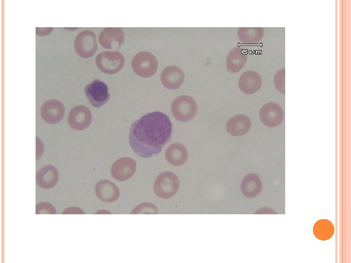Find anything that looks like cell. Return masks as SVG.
<instances>
[{"label": "cell", "instance_id": "6da1fadb", "mask_svg": "<svg viewBox=\"0 0 351 263\" xmlns=\"http://www.w3.org/2000/svg\"><path fill=\"white\" fill-rule=\"evenodd\" d=\"M169 117L160 112L148 113L134 121L130 129L129 144L134 152L143 158L158 154L172 137Z\"/></svg>", "mask_w": 351, "mask_h": 263}, {"label": "cell", "instance_id": "7a4b0ae2", "mask_svg": "<svg viewBox=\"0 0 351 263\" xmlns=\"http://www.w3.org/2000/svg\"><path fill=\"white\" fill-rule=\"evenodd\" d=\"M179 187V180L177 176L171 171L161 173L156 178L154 191L159 197L167 199L173 197Z\"/></svg>", "mask_w": 351, "mask_h": 263}, {"label": "cell", "instance_id": "3957f363", "mask_svg": "<svg viewBox=\"0 0 351 263\" xmlns=\"http://www.w3.org/2000/svg\"><path fill=\"white\" fill-rule=\"evenodd\" d=\"M197 105L191 96L186 95L177 97L171 105L172 113L178 121L186 122L192 119L197 112Z\"/></svg>", "mask_w": 351, "mask_h": 263}, {"label": "cell", "instance_id": "277c9868", "mask_svg": "<svg viewBox=\"0 0 351 263\" xmlns=\"http://www.w3.org/2000/svg\"><path fill=\"white\" fill-rule=\"evenodd\" d=\"M158 62L151 53L142 51L136 54L133 58L132 67L138 76L148 78L152 76L158 68Z\"/></svg>", "mask_w": 351, "mask_h": 263}, {"label": "cell", "instance_id": "5b68a950", "mask_svg": "<svg viewBox=\"0 0 351 263\" xmlns=\"http://www.w3.org/2000/svg\"><path fill=\"white\" fill-rule=\"evenodd\" d=\"M124 62L123 56L117 51L103 52L98 55L96 58L98 68L107 74H114L120 71Z\"/></svg>", "mask_w": 351, "mask_h": 263}, {"label": "cell", "instance_id": "8992f818", "mask_svg": "<svg viewBox=\"0 0 351 263\" xmlns=\"http://www.w3.org/2000/svg\"><path fill=\"white\" fill-rule=\"evenodd\" d=\"M98 47L95 34L90 30H84L78 34L74 41L76 53L84 58L92 56Z\"/></svg>", "mask_w": 351, "mask_h": 263}, {"label": "cell", "instance_id": "52a82bcc", "mask_svg": "<svg viewBox=\"0 0 351 263\" xmlns=\"http://www.w3.org/2000/svg\"><path fill=\"white\" fill-rule=\"evenodd\" d=\"M85 95L91 105L99 108L105 104L110 98L108 86L102 81L94 79L84 89Z\"/></svg>", "mask_w": 351, "mask_h": 263}, {"label": "cell", "instance_id": "ba28073f", "mask_svg": "<svg viewBox=\"0 0 351 263\" xmlns=\"http://www.w3.org/2000/svg\"><path fill=\"white\" fill-rule=\"evenodd\" d=\"M92 115L89 108L84 105H78L70 111L68 117L69 126L73 129L81 131L88 128L91 123Z\"/></svg>", "mask_w": 351, "mask_h": 263}, {"label": "cell", "instance_id": "9c48e42d", "mask_svg": "<svg viewBox=\"0 0 351 263\" xmlns=\"http://www.w3.org/2000/svg\"><path fill=\"white\" fill-rule=\"evenodd\" d=\"M136 169V163L135 160L130 157H122L113 163L111 173L116 180L125 181L134 175Z\"/></svg>", "mask_w": 351, "mask_h": 263}, {"label": "cell", "instance_id": "30bf717a", "mask_svg": "<svg viewBox=\"0 0 351 263\" xmlns=\"http://www.w3.org/2000/svg\"><path fill=\"white\" fill-rule=\"evenodd\" d=\"M284 115L281 107L273 102L264 104L259 111L261 122L269 127H275L279 125L283 119Z\"/></svg>", "mask_w": 351, "mask_h": 263}, {"label": "cell", "instance_id": "8fae6325", "mask_svg": "<svg viewBox=\"0 0 351 263\" xmlns=\"http://www.w3.org/2000/svg\"><path fill=\"white\" fill-rule=\"evenodd\" d=\"M98 40L104 48L117 50L124 43V32L121 28L107 27L100 32Z\"/></svg>", "mask_w": 351, "mask_h": 263}, {"label": "cell", "instance_id": "7c38bea8", "mask_svg": "<svg viewBox=\"0 0 351 263\" xmlns=\"http://www.w3.org/2000/svg\"><path fill=\"white\" fill-rule=\"evenodd\" d=\"M65 113L63 104L56 99L48 100L42 105L40 115L43 120L49 124H55L60 121Z\"/></svg>", "mask_w": 351, "mask_h": 263}, {"label": "cell", "instance_id": "4fadbf2b", "mask_svg": "<svg viewBox=\"0 0 351 263\" xmlns=\"http://www.w3.org/2000/svg\"><path fill=\"white\" fill-rule=\"evenodd\" d=\"M184 80V74L180 68L170 65L165 68L161 74V82L166 88L176 90L179 88Z\"/></svg>", "mask_w": 351, "mask_h": 263}, {"label": "cell", "instance_id": "5bb4252c", "mask_svg": "<svg viewBox=\"0 0 351 263\" xmlns=\"http://www.w3.org/2000/svg\"><path fill=\"white\" fill-rule=\"evenodd\" d=\"M58 172L57 168L48 164L40 168L36 173V182L39 186L44 189L54 187L58 180Z\"/></svg>", "mask_w": 351, "mask_h": 263}, {"label": "cell", "instance_id": "9a60e30c", "mask_svg": "<svg viewBox=\"0 0 351 263\" xmlns=\"http://www.w3.org/2000/svg\"><path fill=\"white\" fill-rule=\"evenodd\" d=\"M262 85L260 75L254 71L244 72L238 80V86L243 93L252 94L257 92Z\"/></svg>", "mask_w": 351, "mask_h": 263}, {"label": "cell", "instance_id": "2e32d148", "mask_svg": "<svg viewBox=\"0 0 351 263\" xmlns=\"http://www.w3.org/2000/svg\"><path fill=\"white\" fill-rule=\"evenodd\" d=\"M95 193L98 199L107 203L116 201L120 195L118 187L108 180H102L96 184Z\"/></svg>", "mask_w": 351, "mask_h": 263}, {"label": "cell", "instance_id": "e0dca14e", "mask_svg": "<svg viewBox=\"0 0 351 263\" xmlns=\"http://www.w3.org/2000/svg\"><path fill=\"white\" fill-rule=\"evenodd\" d=\"M227 132L233 136H241L247 133L251 127L250 118L244 114H238L230 119L226 124Z\"/></svg>", "mask_w": 351, "mask_h": 263}, {"label": "cell", "instance_id": "ac0fdd59", "mask_svg": "<svg viewBox=\"0 0 351 263\" xmlns=\"http://www.w3.org/2000/svg\"><path fill=\"white\" fill-rule=\"evenodd\" d=\"M188 153L186 147L181 143L171 144L165 151L167 161L175 166L183 165L187 161Z\"/></svg>", "mask_w": 351, "mask_h": 263}, {"label": "cell", "instance_id": "d6986e66", "mask_svg": "<svg viewBox=\"0 0 351 263\" xmlns=\"http://www.w3.org/2000/svg\"><path fill=\"white\" fill-rule=\"evenodd\" d=\"M247 58V54L242 48H233L228 53L226 58V68L231 73H236L242 69Z\"/></svg>", "mask_w": 351, "mask_h": 263}, {"label": "cell", "instance_id": "ffe728a7", "mask_svg": "<svg viewBox=\"0 0 351 263\" xmlns=\"http://www.w3.org/2000/svg\"><path fill=\"white\" fill-rule=\"evenodd\" d=\"M242 192L245 196L253 198L257 196L262 189V183L259 177L255 173L246 175L240 186Z\"/></svg>", "mask_w": 351, "mask_h": 263}, {"label": "cell", "instance_id": "44dd1931", "mask_svg": "<svg viewBox=\"0 0 351 263\" xmlns=\"http://www.w3.org/2000/svg\"><path fill=\"white\" fill-rule=\"evenodd\" d=\"M263 34L262 27H239L237 30L239 39L246 44H257L262 38Z\"/></svg>", "mask_w": 351, "mask_h": 263}, {"label": "cell", "instance_id": "7402d4cb", "mask_svg": "<svg viewBox=\"0 0 351 263\" xmlns=\"http://www.w3.org/2000/svg\"><path fill=\"white\" fill-rule=\"evenodd\" d=\"M313 232L316 238L322 241H326L332 238L334 232V227L329 220L321 219L315 223Z\"/></svg>", "mask_w": 351, "mask_h": 263}, {"label": "cell", "instance_id": "603a6c76", "mask_svg": "<svg viewBox=\"0 0 351 263\" xmlns=\"http://www.w3.org/2000/svg\"><path fill=\"white\" fill-rule=\"evenodd\" d=\"M156 207L150 203H142L135 207L131 214H156Z\"/></svg>", "mask_w": 351, "mask_h": 263}, {"label": "cell", "instance_id": "cb8c5ba5", "mask_svg": "<svg viewBox=\"0 0 351 263\" xmlns=\"http://www.w3.org/2000/svg\"><path fill=\"white\" fill-rule=\"evenodd\" d=\"M285 69L278 70L274 75L273 81L275 87L281 93L285 94Z\"/></svg>", "mask_w": 351, "mask_h": 263}, {"label": "cell", "instance_id": "d4e9b609", "mask_svg": "<svg viewBox=\"0 0 351 263\" xmlns=\"http://www.w3.org/2000/svg\"><path fill=\"white\" fill-rule=\"evenodd\" d=\"M36 213L56 214V210L53 205L48 202H41L36 206Z\"/></svg>", "mask_w": 351, "mask_h": 263}, {"label": "cell", "instance_id": "484cf974", "mask_svg": "<svg viewBox=\"0 0 351 263\" xmlns=\"http://www.w3.org/2000/svg\"><path fill=\"white\" fill-rule=\"evenodd\" d=\"M62 214H85L80 208L76 207H69L64 209Z\"/></svg>", "mask_w": 351, "mask_h": 263}, {"label": "cell", "instance_id": "4316f807", "mask_svg": "<svg viewBox=\"0 0 351 263\" xmlns=\"http://www.w3.org/2000/svg\"><path fill=\"white\" fill-rule=\"evenodd\" d=\"M98 214H101V213L102 214H109V213L111 214L110 212H109L107 210H99V211L96 212V214H98Z\"/></svg>", "mask_w": 351, "mask_h": 263}]
</instances>
